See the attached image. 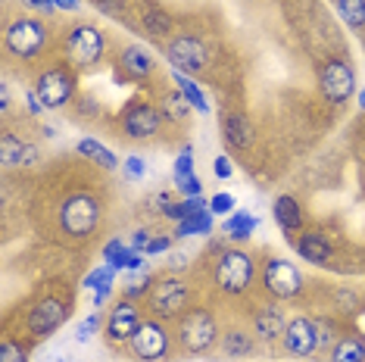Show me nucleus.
Here are the masks:
<instances>
[{
  "instance_id": "19",
  "label": "nucleus",
  "mask_w": 365,
  "mask_h": 362,
  "mask_svg": "<svg viewBox=\"0 0 365 362\" xmlns=\"http://www.w3.org/2000/svg\"><path fill=\"white\" fill-rule=\"evenodd\" d=\"M290 244H294L297 257L303 262H312V266H328L334 259V247H331L328 234L319 232V228H303L297 237H290Z\"/></svg>"
},
{
  "instance_id": "43",
  "label": "nucleus",
  "mask_w": 365,
  "mask_h": 362,
  "mask_svg": "<svg viewBox=\"0 0 365 362\" xmlns=\"http://www.w3.org/2000/svg\"><path fill=\"white\" fill-rule=\"evenodd\" d=\"M150 241H153V234L147 232V228H138L135 234H131V247H135V250H140V253H147V247H150Z\"/></svg>"
},
{
  "instance_id": "18",
  "label": "nucleus",
  "mask_w": 365,
  "mask_h": 362,
  "mask_svg": "<svg viewBox=\"0 0 365 362\" xmlns=\"http://www.w3.org/2000/svg\"><path fill=\"white\" fill-rule=\"evenodd\" d=\"M115 69H119L122 78H128V81H135V85H140V81L153 78L156 56L147 51V47H140V44H122L119 53H115Z\"/></svg>"
},
{
  "instance_id": "8",
  "label": "nucleus",
  "mask_w": 365,
  "mask_h": 362,
  "mask_svg": "<svg viewBox=\"0 0 365 362\" xmlns=\"http://www.w3.org/2000/svg\"><path fill=\"white\" fill-rule=\"evenodd\" d=\"M35 94L41 97L44 110H63L76 100L78 94V72L69 63H51L38 69L35 76Z\"/></svg>"
},
{
  "instance_id": "5",
  "label": "nucleus",
  "mask_w": 365,
  "mask_h": 362,
  "mask_svg": "<svg viewBox=\"0 0 365 362\" xmlns=\"http://www.w3.org/2000/svg\"><path fill=\"white\" fill-rule=\"evenodd\" d=\"M259 291H262L265 300H275V303L303 300L306 275H303V269L297 266V262L269 253V257L259 262Z\"/></svg>"
},
{
  "instance_id": "44",
  "label": "nucleus",
  "mask_w": 365,
  "mask_h": 362,
  "mask_svg": "<svg viewBox=\"0 0 365 362\" xmlns=\"http://www.w3.org/2000/svg\"><path fill=\"white\" fill-rule=\"evenodd\" d=\"M26 110H29V116H41V113H44V103H41V97L35 94V88L26 90Z\"/></svg>"
},
{
  "instance_id": "13",
  "label": "nucleus",
  "mask_w": 365,
  "mask_h": 362,
  "mask_svg": "<svg viewBox=\"0 0 365 362\" xmlns=\"http://www.w3.org/2000/svg\"><path fill=\"white\" fill-rule=\"evenodd\" d=\"M72 303L66 297H56V294H47L41 297L35 306H29L26 312V334L31 341H44V337L56 334L63 328V322L69 319Z\"/></svg>"
},
{
  "instance_id": "28",
  "label": "nucleus",
  "mask_w": 365,
  "mask_h": 362,
  "mask_svg": "<svg viewBox=\"0 0 365 362\" xmlns=\"http://www.w3.org/2000/svg\"><path fill=\"white\" fill-rule=\"evenodd\" d=\"M212 228H215V216H212V210H203V212H197V216H187V219L175 222V237L212 234Z\"/></svg>"
},
{
  "instance_id": "7",
  "label": "nucleus",
  "mask_w": 365,
  "mask_h": 362,
  "mask_svg": "<svg viewBox=\"0 0 365 362\" xmlns=\"http://www.w3.org/2000/svg\"><path fill=\"white\" fill-rule=\"evenodd\" d=\"M47 44H51V31H47V22L38 19V16H16L4 31L6 53L19 63L38 60Z\"/></svg>"
},
{
  "instance_id": "42",
  "label": "nucleus",
  "mask_w": 365,
  "mask_h": 362,
  "mask_svg": "<svg viewBox=\"0 0 365 362\" xmlns=\"http://www.w3.org/2000/svg\"><path fill=\"white\" fill-rule=\"evenodd\" d=\"M212 172H215L219 178H231V175H235V166H231V156H225V153L215 156V160H212Z\"/></svg>"
},
{
  "instance_id": "25",
  "label": "nucleus",
  "mask_w": 365,
  "mask_h": 362,
  "mask_svg": "<svg viewBox=\"0 0 365 362\" xmlns=\"http://www.w3.org/2000/svg\"><path fill=\"white\" fill-rule=\"evenodd\" d=\"M256 228H259V219H256L253 212L235 210L231 216H225V222H222V234H225V241H231V244H247Z\"/></svg>"
},
{
  "instance_id": "24",
  "label": "nucleus",
  "mask_w": 365,
  "mask_h": 362,
  "mask_svg": "<svg viewBox=\"0 0 365 362\" xmlns=\"http://www.w3.org/2000/svg\"><path fill=\"white\" fill-rule=\"evenodd\" d=\"M328 362H365V337L356 331H340L328 353Z\"/></svg>"
},
{
  "instance_id": "36",
  "label": "nucleus",
  "mask_w": 365,
  "mask_h": 362,
  "mask_svg": "<svg viewBox=\"0 0 365 362\" xmlns=\"http://www.w3.org/2000/svg\"><path fill=\"white\" fill-rule=\"evenodd\" d=\"M163 106H165V110H163V116H169V119L175 116L178 122L185 119V116H187V110H190V103L185 100V97H181V90H178V94H172V97H165Z\"/></svg>"
},
{
  "instance_id": "26",
  "label": "nucleus",
  "mask_w": 365,
  "mask_h": 362,
  "mask_svg": "<svg viewBox=\"0 0 365 362\" xmlns=\"http://www.w3.org/2000/svg\"><path fill=\"white\" fill-rule=\"evenodd\" d=\"M76 150H78V156H85V160L97 162V166L106 169V172H115V169H119V156H115L106 144L97 141V138H81V141L76 144Z\"/></svg>"
},
{
  "instance_id": "14",
  "label": "nucleus",
  "mask_w": 365,
  "mask_h": 362,
  "mask_svg": "<svg viewBox=\"0 0 365 362\" xmlns=\"http://www.w3.org/2000/svg\"><path fill=\"white\" fill-rule=\"evenodd\" d=\"M144 309H140L138 300H128L122 297L119 303H113L110 312H106V322H103V341L110 343L113 350L119 347H128L131 337L138 334L140 322H144Z\"/></svg>"
},
{
  "instance_id": "49",
  "label": "nucleus",
  "mask_w": 365,
  "mask_h": 362,
  "mask_svg": "<svg viewBox=\"0 0 365 362\" xmlns=\"http://www.w3.org/2000/svg\"><path fill=\"white\" fill-rule=\"evenodd\" d=\"M78 4H81V0H56V10H78Z\"/></svg>"
},
{
  "instance_id": "15",
  "label": "nucleus",
  "mask_w": 365,
  "mask_h": 362,
  "mask_svg": "<svg viewBox=\"0 0 365 362\" xmlns=\"http://www.w3.org/2000/svg\"><path fill=\"white\" fill-rule=\"evenodd\" d=\"M281 350L290 359H315L319 356V328L309 316L287 319V328L281 334Z\"/></svg>"
},
{
  "instance_id": "3",
  "label": "nucleus",
  "mask_w": 365,
  "mask_h": 362,
  "mask_svg": "<svg viewBox=\"0 0 365 362\" xmlns=\"http://www.w3.org/2000/svg\"><path fill=\"white\" fill-rule=\"evenodd\" d=\"M144 306H147V316L160 319V322H178L194 306V284L185 275L165 272V275L153 278L150 291L144 297Z\"/></svg>"
},
{
  "instance_id": "2",
  "label": "nucleus",
  "mask_w": 365,
  "mask_h": 362,
  "mask_svg": "<svg viewBox=\"0 0 365 362\" xmlns=\"http://www.w3.org/2000/svg\"><path fill=\"white\" fill-rule=\"evenodd\" d=\"M110 53V38L103 29L91 26V22H72L60 35V56L76 72H88L101 66Z\"/></svg>"
},
{
  "instance_id": "41",
  "label": "nucleus",
  "mask_w": 365,
  "mask_h": 362,
  "mask_svg": "<svg viewBox=\"0 0 365 362\" xmlns=\"http://www.w3.org/2000/svg\"><path fill=\"white\" fill-rule=\"evenodd\" d=\"M122 172H125V175H128L131 181H140V178L147 175V162L140 160V156H128L125 166H122Z\"/></svg>"
},
{
  "instance_id": "32",
  "label": "nucleus",
  "mask_w": 365,
  "mask_h": 362,
  "mask_svg": "<svg viewBox=\"0 0 365 362\" xmlns=\"http://www.w3.org/2000/svg\"><path fill=\"white\" fill-rule=\"evenodd\" d=\"M113 281H115V269L110 266V262H103V266L91 269L81 284H85L88 291H101V287H113Z\"/></svg>"
},
{
  "instance_id": "27",
  "label": "nucleus",
  "mask_w": 365,
  "mask_h": 362,
  "mask_svg": "<svg viewBox=\"0 0 365 362\" xmlns=\"http://www.w3.org/2000/svg\"><path fill=\"white\" fill-rule=\"evenodd\" d=\"M172 81H175V88L181 90V97L190 103V110H197L200 116H210V97L203 94V88L197 85L190 76H185V72H175L172 69Z\"/></svg>"
},
{
  "instance_id": "33",
  "label": "nucleus",
  "mask_w": 365,
  "mask_h": 362,
  "mask_svg": "<svg viewBox=\"0 0 365 362\" xmlns=\"http://www.w3.org/2000/svg\"><path fill=\"white\" fill-rule=\"evenodd\" d=\"M103 322H106V316H101V309H94L88 319H81V325H78V331H76V341H78V343L94 341L97 331L103 328Z\"/></svg>"
},
{
  "instance_id": "30",
  "label": "nucleus",
  "mask_w": 365,
  "mask_h": 362,
  "mask_svg": "<svg viewBox=\"0 0 365 362\" xmlns=\"http://www.w3.org/2000/svg\"><path fill=\"white\" fill-rule=\"evenodd\" d=\"M315 328H319V353H331V347H334V341L340 337V322L334 316H322V319H312Z\"/></svg>"
},
{
  "instance_id": "50",
  "label": "nucleus",
  "mask_w": 365,
  "mask_h": 362,
  "mask_svg": "<svg viewBox=\"0 0 365 362\" xmlns=\"http://www.w3.org/2000/svg\"><path fill=\"white\" fill-rule=\"evenodd\" d=\"M356 103H359V110H365V90H359V94H356Z\"/></svg>"
},
{
  "instance_id": "34",
  "label": "nucleus",
  "mask_w": 365,
  "mask_h": 362,
  "mask_svg": "<svg viewBox=\"0 0 365 362\" xmlns=\"http://www.w3.org/2000/svg\"><path fill=\"white\" fill-rule=\"evenodd\" d=\"M334 306H340L344 312L365 309V306H362V297L353 291V287H334Z\"/></svg>"
},
{
  "instance_id": "45",
  "label": "nucleus",
  "mask_w": 365,
  "mask_h": 362,
  "mask_svg": "<svg viewBox=\"0 0 365 362\" xmlns=\"http://www.w3.org/2000/svg\"><path fill=\"white\" fill-rule=\"evenodd\" d=\"M165 250H172V237H153L144 257H160V253H165Z\"/></svg>"
},
{
  "instance_id": "40",
  "label": "nucleus",
  "mask_w": 365,
  "mask_h": 362,
  "mask_svg": "<svg viewBox=\"0 0 365 362\" xmlns=\"http://www.w3.org/2000/svg\"><path fill=\"white\" fill-rule=\"evenodd\" d=\"M128 250V244L122 241V237H110V241L103 244V250H101V257H103V262H113L115 257H122V253Z\"/></svg>"
},
{
  "instance_id": "39",
  "label": "nucleus",
  "mask_w": 365,
  "mask_h": 362,
  "mask_svg": "<svg viewBox=\"0 0 365 362\" xmlns=\"http://www.w3.org/2000/svg\"><path fill=\"white\" fill-rule=\"evenodd\" d=\"M235 194H215L210 197V210H212V216H231L235 212Z\"/></svg>"
},
{
  "instance_id": "35",
  "label": "nucleus",
  "mask_w": 365,
  "mask_h": 362,
  "mask_svg": "<svg viewBox=\"0 0 365 362\" xmlns=\"http://www.w3.org/2000/svg\"><path fill=\"white\" fill-rule=\"evenodd\" d=\"M194 150H190V144L185 147V150L178 153V160H175V166H172V181L175 178H187V175H194Z\"/></svg>"
},
{
  "instance_id": "47",
  "label": "nucleus",
  "mask_w": 365,
  "mask_h": 362,
  "mask_svg": "<svg viewBox=\"0 0 365 362\" xmlns=\"http://www.w3.org/2000/svg\"><path fill=\"white\" fill-rule=\"evenodd\" d=\"M0 113H10V85L6 81H0Z\"/></svg>"
},
{
  "instance_id": "10",
  "label": "nucleus",
  "mask_w": 365,
  "mask_h": 362,
  "mask_svg": "<svg viewBox=\"0 0 365 362\" xmlns=\"http://www.w3.org/2000/svg\"><path fill=\"white\" fill-rule=\"evenodd\" d=\"M163 53L172 69L185 72V76H200L206 66H210V44L203 41V35H197L190 29L175 31L172 41L163 44Z\"/></svg>"
},
{
  "instance_id": "1",
  "label": "nucleus",
  "mask_w": 365,
  "mask_h": 362,
  "mask_svg": "<svg viewBox=\"0 0 365 362\" xmlns=\"http://www.w3.org/2000/svg\"><path fill=\"white\" fill-rule=\"evenodd\" d=\"M210 281L222 297H247L259 287V259L247 247H219L210 262Z\"/></svg>"
},
{
  "instance_id": "29",
  "label": "nucleus",
  "mask_w": 365,
  "mask_h": 362,
  "mask_svg": "<svg viewBox=\"0 0 365 362\" xmlns=\"http://www.w3.org/2000/svg\"><path fill=\"white\" fill-rule=\"evenodd\" d=\"M334 10L350 31H365V0H334Z\"/></svg>"
},
{
  "instance_id": "9",
  "label": "nucleus",
  "mask_w": 365,
  "mask_h": 362,
  "mask_svg": "<svg viewBox=\"0 0 365 362\" xmlns=\"http://www.w3.org/2000/svg\"><path fill=\"white\" fill-rule=\"evenodd\" d=\"M163 125H165L163 110L153 100H147V97L128 100L125 110L119 113V135L125 138V141H135V144H144V141L160 138Z\"/></svg>"
},
{
  "instance_id": "17",
  "label": "nucleus",
  "mask_w": 365,
  "mask_h": 362,
  "mask_svg": "<svg viewBox=\"0 0 365 362\" xmlns=\"http://www.w3.org/2000/svg\"><path fill=\"white\" fill-rule=\"evenodd\" d=\"M250 328H253V334L259 337V343L275 347V343H281V334H284V328H287V316L275 300H265L250 312Z\"/></svg>"
},
{
  "instance_id": "21",
  "label": "nucleus",
  "mask_w": 365,
  "mask_h": 362,
  "mask_svg": "<svg viewBox=\"0 0 365 362\" xmlns=\"http://www.w3.org/2000/svg\"><path fill=\"white\" fill-rule=\"evenodd\" d=\"M256 350H259V337L253 334L250 325H228V328H222L219 353L225 359H250Z\"/></svg>"
},
{
  "instance_id": "38",
  "label": "nucleus",
  "mask_w": 365,
  "mask_h": 362,
  "mask_svg": "<svg viewBox=\"0 0 365 362\" xmlns=\"http://www.w3.org/2000/svg\"><path fill=\"white\" fill-rule=\"evenodd\" d=\"M91 4H94V10L110 16V19H122L128 10V0H91Z\"/></svg>"
},
{
  "instance_id": "48",
  "label": "nucleus",
  "mask_w": 365,
  "mask_h": 362,
  "mask_svg": "<svg viewBox=\"0 0 365 362\" xmlns=\"http://www.w3.org/2000/svg\"><path fill=\"white\" fill-rule=\"evenodd\" d=\"M110 297H113V287H101V291H94V309H101Z\"/></svg>"
},
{
  "instance_id": "16",
  "label": "nucleus",
  "mask_w": 365,
  "mask_h": 362,
  "mask_svg": "<svg viewBox=\"0 0 365 362\" xmlns=\"http://www.w3.org/2000/svg\"><path fill=\"white\" fill-rule=\"evenodd\" d=\"M138 13V29L140 35H147L150 41H172V35H175V19H172V13L165 10V6H160L156 0H138L135 6Z\"/></svg>"
},
{
  "instance_id": "6",
  "label": "nucleus",
  "mask_w": 365,
  "mask_h": 362,
  "mask_svg": "<svg viewBox=\"0 0 365 362\" xmlns=\"http://www.w3.org/2000/svg\"><path fill=\"white\" fill-rule=\"evenodd\" d=\"M101 219H103L101 200L85 194V191L69 194L60 203V210H56V225H60V232L66 237H72V241H85V237H91L97 228H101Z\"/></svg>"
},
{
  "instance_id": "20",
  "label": "nucleus",
  "mask_w": 365,
  "mask_h": 362,
  "mask_svg": "<svg viewBox=\"0 0 365 362\" xmlns=\"http://www.w3.org/2000/svg\"><path fill=\"white\" fill-rule=\"evenodd\" d=\"M0 160H4L6 169H13V166L16 169H31V166H38L41 150H38V144L19 138L16 131H4V135H0Z\"/></svg>"
},
{
  "instance_id": "46",
  "label": "nucleus",
  "mask_w": 365,
  "mask_h": 362,
  "mask_svg": "<svg viewBox=\"0 0 365 362\" xmlns=\"http://www.w3.org/2000/svg\"><path fill=\"white\" fill-rule=\"evenodd\" d=\"M22 4L31 6V10H38V13H47V16L56 10V0H22Z\"/></svg>"
},
{
  "instance_id": "11",
  "label": "nucleus",
  "mask_w": 365,
  "mask_h": 362,
  "mask_svg": "<svg viewBox=\"0 0 365 362\" xmlns=\"http://www.w3.org/2000/svg\"><path fill=\"white\" fill-rule=\"evenodd\" d=\"M128 350L138 362H163L175 350V334L169 331V322H160V319L147 316L144 322H140L138 334L131 337Z\"/></svg>"
},
{
  "instance_id": "23",
  "label": "nucleus",
  "mask_w": 365,
  "mask_h": 362,
  "mask_svg": "<svg viewBox=\"0 0 365 362\" xmlns=\"http://www.w3.org/2000/svg\"><path fill=\"white\" fill-rule=\"evenodd\" d=\"M272 219H275V225L284 232L287 237H297L306 228V212H303V203L297 200L294 194H281L275 197V203H272Z\"/></svg>"
},
{
  "instance_id": "4",
  "label": "nucleus",
  "mask_w": 365,
  "mask_h": 362,
  "mask_svg": "<svg viewBox=\"0 0 365 362\" xmlns=\"http://www.w3.org/2000/svg\"><path fill=\"white\" fill-rule=\"evenodd\" d=\"M175 350L181 356H203L212 347H219L222 325L212 309L206 306H190L185 316L175 322Z\"/></svg>"
},
{
  "instance_id": "37",
  "label": "nucleus",
  "mask_w": 365,
  "mask_h": 362,
  "mask_svg": "<svg viewBox=\"0 0 365 362\" xmlns=\"http://www.w3.org/2000/svg\"><path fill=\"white\" fill-rule=\"evenodd\" d=\"M175 185V191L181 194V197H203V181H200V175H187V178H175L172 181Z\"/></svg>"
},
{
  "instance_id": "22",
  "label": "nucleus",
  "mask_w": 365,
  "mask_h": 362,
  "mask_svg": "<svg viewBox=\"0 0 365 362\" xmlns=\"http://www.w3.org/2000/svg\"><path fill=\"white\" fill-rule=\"evenodd\" d=\"M222 138H225V144L231 150H240L247 153L256 141V128H253V119L247 116V113L240 110H231L222 116Z\"/></svg>"
},
{
  "instance_id": "31",
  "label": "nucleus",
  "mask_w": 365,
  "mask_h": 362,
  "mask_svg": "<svg viewBox=\"0 0 365 362\" xmlns=\"http://www.w3.org/2000/svg\"><path fill=\"white\" fill-rule=\"evenodd\" d=\"M29 343L16 334H4V343H0V362H29Z\"/></svg>"
},
{
  "instance_id": "12",
  "label": "nucleus",
  "mask_w": 365,
  "mask_h": 362,
  "mask_svg": "<svg viewBox=\"0 0 365 362\" xmlns=\"http://www.w3.org/2000/svg\"><path fill=\"white\" fill-rule=\"evenodd\" d=\"M319 90L331 106H344L356 94V69L346 56H328L319 66Z\"/></svg>"
}]
</instances>
